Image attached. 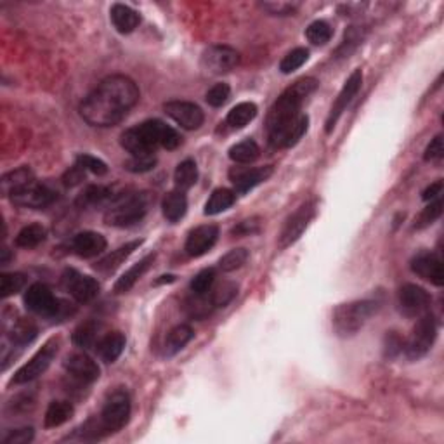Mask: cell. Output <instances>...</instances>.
I'll return each instance as SVG.
<instances>
[{
  "instance_id": "36",
  "label": "cell",
  "mask_w": 444,
  "mask_h": 444,
  "mask_svg": "<svg viewBox=\"0 0 444 444\" xmlns=\"http://www.w3.org/2000/svg\"><path fill=\"white\" fill-rule=\"evenodd\" d=\"M184 309L186 313H188L191 318H195V320H205V318L212 314L216 306H213L208 293H205V296H196V293H193V297H189L188 301H186Z\"/></svg>"
},
{
  "instance_id": "16",
  "label": "cell",
  "mask_w": 444,
  "mask_h": 444,
  "mask_svg": "<svg viewBox=\"0 0 444 444\" xmlns=\"http://www.w3.org/2000/svg\"><path fill=\"white\" fill-rule=\"evenodd\" d=\"M411 271L422 280L430 281L432 285H444L443 259L434 252H420L411 259Z\"/></svg>"
},
{
  "instance_id": "30",
  "label": "cell",
  "mask_w": 444,
  "mask_h": 444,
  "mask_svg": "<svg viewBox=\"0 0 444 444\" xmlns=\"http://www.w3.org/2000/svg\"><path fill=\"white\" fill-rule=\"evenodd\" d=\"M236 201V193L233 189L219 188L210 195V198L205 203V216H217V213L226 212L228 208H231Z\"/></svg>"
},
{
  "instance_id": "29",
  "label": "cell",
  "mask_w": 444,
  "mask_h": 444,
  "mask_svg": "<svg viewBox=\"0 0 444 444\" xmlns=\"http://www.w3.org/2000/svg\"><path fill=\"white\" fill-rule=\"evenodd\" d=\"M113 193L110 188H104V186H87L82 193H80L76 205L80 208H89V207H99V205L110 203L113 200Z\"/></svg>"
},
{
  "instance_id": "34",
  "label": "cell",
  "mask_w": 444,
  "mask_h": 444,
  "mask_svg": "<svg viewBox=\"0 0 444 444\" xmlns=\"http://www.w3.org/2000/svg\"><path fill=\"white\" fill-rule=\"evenodd\" d=\"M173 181H176V188L181 191L193 188L198 181V167L195 160H184L177 165L176 172H173Z\"/></svg>"
},
{
  "instance_id": "32",
  "label": "cell",
  "mask_w": 444,
  "mask_h": 444,
  "mask_svg": "<svg viewBox=\"0 0 444 444\" xmlns=\"http://www.w3.org/2000/svg\"><path fill=\"white\" fill-rule=\"evenodd\" d=\"M39 328L31 320H26V318H21L13 325L11 328L9 337L13 340V344L16 345H28L37 338Z\"/></svg>"
},
{
  "instance_id": "53",
  "label": "cell",
  "mask_w": 444,
  "mask_h": 444,
  "mask_svg": "<svg viewBox=\"0 0 444 444\" xmlns=\"http://www.w3.org/2000/svg\"><path fill=\"white\" fill-rule=\"evenodd\" d=\"M444 156V144H443V136H435L432 139V143L427 146L425 155H423V160L425 161H435L441 160Z\"/></svg>"
},
{
  "instance_id": "27",
  "label": "cell",
  "mask_w": 444,
  "mask_h": 444,
  "mask_svg": "<svg viewBox=\"0 0 444 444\" xmlns=\"http://www.w3.org/2000/svg\"><path fill=\"white\" fill-rule=\"evenodd\" d=\"M186 210H188V198H186L184 191L176 189L171 191L168 195H165L163 201H161V212L163 217L168 222H177L186 216Z\"/></svg>"
},
{
  "instance_id": "33",
  "label": "cell",
  "mask_w": 444,
  "mask_h": 444,
  "mask_svg": "<svg viewBox=\"0 0 444 444\" xmlns=\"http://www.w3.org/2000/svg\"><path fill=\"white\" fill-rule=\"evenodd\" d=\"M47 238V231L42 224H30L23 228L16 236V245L19 248H35L40 243H44Z\"/></svg>"
},
{
  "instance_id": "8",
  "label": "cell",
  "mask_w": 444,
  "mask_h": 444,
  "mask_svg": "<svg viewBox=\"0 0 444 444\" xmlns=\"http://www.w3.org/2000/svg\"><path fill=\"white\" fill-rule=\"evenodd\" d=\"M435 337H438V325H435L434 316L429 313L422 314L418 318L417 325L411 330L410 338L405 342V353L410 359H420L425 356L434 345Z\"/></svg>"
},
{
  "instance_id": "13",
  "label": "cell",
  "mask_w": 444,
  "mask_h": 444,
  "mask_svg": "<svg viewBox=\"0 0 444 444\" xmlns=\"http://www.w3.org/2000/svg\"><path fill=\"white\" fill-rule=\"evenodd\" d=\"M63 285L79 304H87V302L94 301L99 296L101 290L98 280L86 276V274H80L75 269H66L64 271Z\"/></svg>"
},
{
  "instance_id": "14",
  "label": "cell",
  "mask_w": 444,
  "mask_h": 444,
  "mask_svg": "<svg viewBox=\"0 0 444 444\" xmlns=\"http://www.w3.org/2000/svg\"><path fill=\"white\" fill-rule=\"evenodd\" d=\"M361 84H363V71L358 68V70H354L349 79L345 80L344 87H342V91L338 92V98L335 99L332 110H330L328 118H326V127H325L326 134H330V132L333 131V127L337 125L338 118L342 116V113L347 110L350 101L356 98L359 89H361Z\"/></svg>"
},
{
  "instance_id": "37",
  "label": "cell",
  "mask_w": 444,
  "mask_h": 444,
  "mask_svg": "<svg viewBox=\"0 0 444 444\" xmlns=\"http://www.w3.org/2000/svg\"><path fill=\"white\" fill-rule=\"evenodd\" d=\"M261 149L257 146L256 141L247 139L241 141L229 149V158H231L235 163H252L259 158Z\"/></svg>"
},
{
  "instance_id": "2",
  "label": "cell",
  "mask_w": 444,
  "mask_h": 444,
  "mask_svg": "<svg viewBox=\"0 0 444 444\" xmlns=\"http://www.w3.org/2000/svg\"><path fill=\"white\" fill-rule=\"evenodd\" d=\"M137 84L125 75L104 79L80 104V115L92 127H113L139 103Z\"/></svg>"
},
{
  "instance_id": "46",
  "label": "cell",
  "mask_w": 444,
  "mask_h": 444,
  "mask_svg": "<svg viewBox=\"0 0 444 444\" xmlns=\"http://www.w3.org/2000/svg\"><path fill=\"white\" fill-rule=\"evenodd\" d=\"M229 98H231V87L228 84H216L212 89H208L207 96H205L207 103L213 108L224 106Z\"/></svg>"
},
{
  "instance_id": "52",
  "label": "cell",
  "mask_w": 444,
  "mask_h": 444,
  "mask_svg": "<svg viewBox=\"0 0 444 444\" xmlns=\"http://www.w3.org/2000/svg\"><path fill=\"white\" fill-rule=\"evenodd\" d=\"M34 439V429L31 427H23V429H16L11 432L9 435L4 438L6 444H26Z\"/></svg>"
},
{
  "instance_id": "42",
  "label": "cell",
  "mask_w": 444,
  "mask_h": 444,
  "mask_svg": "<svg viewBox=\"0 0 444 444\" xmlns=\"http://www.w3.org/2000/svg\"><path fill=\"white\" fill-rule=\"evenodd\" d=\"M250 253L247 248H235L231 250V252L226 253L224 257H221L219 261V269L224 273H231V271H236V269L243 268L245 264H247Z\"/></svg>"
},
{
  "instance_id": "26",
  "label": "cell",
  "mask_w": 444,
  "mask_h": 444,
  "mask_svg": "<svg viewBox=\"0 0 444 444\" xmlns=\"http://www.w3.org/2000/svg\"><path fill=\"white\" fill-rule=\"evenodd\" d=\"M99 358L104 363H115L116 359L122 356L125 349V335L120 332H111L106 337H103L96 345Z\"/></svg>"
},
{
  "instance_id": "9",
  "label": "cell",
  "mask_w": 444,
  "mask_h": 444,
  "mask_svg": "<svg viewBox=\"0 0 444 444\" xmlns=\"http://www.w3.org/2000/svg\"><path fill=\"white\" fill-rule=\"evenodd\" d=\"M201 68L210 75H224L240 64V52L229 46H210L200 59Z\"/></svg>"
},
{
  "instance_id": "6",
  "label": "cell",
  "mask_w": 444,
  "mask_h": 444,
  "mask_svg": "<svg viewBox=\"0 0 444 444\" xmlns=\"http://www.w3.org/2000/svg\"><path fill=\"white\" fill-rule=\"evenodd\" d=\"M378 304L373 301H354L342 304L333 313V328L340 337H353L365 323L377 313Z\"/></svg>"
},
{
  "instance_id": "51",
  "label": "cell",
  "mask_w": 444,
  "mask_h": 444,
  "mask_svg": "<svg viewBox=\"0 0 444 444\" xmlns=\"http://www.w3.org/2000/svg\"><path fill=\"white\" fill-rule=\"evenodd\" d=\"M403 349H405V340H403V338L399 337V335L395 332L387 333V337H385V356L387 358H395L398 354L403 353Z\"/></svg>"
},
{
  "instance_id": "35",
  "label": "cell",
  "mask_w": 444,
  "mask_h": 444,
  "mask_svg": "<svg viewBox=\"0 0 444 444\" xmlns=\"http://www.w3.org/2000/svg\"><path fill=\"white\" fill-rule=\"evenodd\" d=\"M257 116V106L253 103H240L228 113V122L229 127L233 128H243L252 122Z\"/></svg>"
},
{
  "instance_id": "11",
  "label": "cell",
  "mask_w": 444,
  "mask_h": 444,
  "mask_svg": "<svg viewBox=\"0 0 444 444\" xmlns=\"http://www.w3.org/2000/svg\"><path fill=\"white\" fill-rule=\"evenodd\" d=\"M314 216H316V201L311 200L306 201L304 205H301V207L286 219L283 229H281L280 248H288L290 245L296 243L298 238L302 236V233L308 229L309 222L313 221Z\"/></svg>"
},
{
  "instance_id": "56",
  "label": "cell",
  "mask_w": 444,
  "mask_h": 444,
  "mask_svg": "<svg viewBox=\"0 0 444 444\" xmlns=\"http://www.w3.org/2000/svg\"><path fill=\"white\" fill-rule=\"evenodd\" d=\"M176 280V276H172V274H168V276H161V280L156 281V283H172V281Z\"/></svg>"
},
{
  "instance_id": "44",
  "label": "cell",
  "mask_w": 444,
  "mask_h": 444,
  "mask_svg": "<svg viewBox=\"0 0 444 444\" xmlns=\"http://www.w3.org/2000/svg\"><path fill=\"white\" fill-rule=\"evenodd\" d=\"M443 213V198H435V200L430 201V205H427L425 208L420 212L418 219L415 221V229H423L427 228V226L434 224L435 221L441 217Z\"/></svg>"
},
{
  "instance_id": "39",
  "label": "cell",
  "mask_w": 444,
  "mask_h": 444,
  "mask_svg": "<svg viewBox=\"0 0 444 444\" xmlns=\"http://www.w3.org/2000/svg\"><path fill=\"white\" fill-rule=\"evenodd\" d=\"M333 37V30L332 26L328 25L323 19H318V21H313L311 25L306 28V39L309 40L313 46H325L328 44Z\"/></svg>"
},
{
  "instance_id": "50",
  "label": "cell",
  "mask_w": 444,
  "mask_h": 444,
  "mask_svg": "<svg viewBox=\"0 0 444 444\" xmlns=\"http://www.w3.org/2000/svg\"><path fill=\"white\" fill-rule=\"evenodd\" d=\"M259 229H261V219L259 217H252V219L241 221L236 228H233L231 233L240 238V236L256 235V233H259Z\"/></svg>"
},
{
  "instance_id": "23",
  "label": "cell",
  "mask_w": 444,
  "mask_h": 444,
  "mask_svg": "<svg viewBox=\"0 0 444 444\" xmlns=\"http://www.w3.org/2000/svg\"><path fill=\"white\" fill-rule=\"evenodd\" d=\"M141 243H143V241L136 240V241H131V243L122 245V247H120V248L113 250L111 253H108L106 257H103V259H101L98 264L94 266L96 271L103 273V274L113 273V271H115V269H118L120 266L123 264L125 259H128V257L132 256V252H134L136 248L141 247Z\"/></svg>"
},
{
  "instance_id": "43",
  "label": "cell",
  "mask_w": 444,
  "mask_h": 444,
  "mask_svg": "<svg viewBox=\"0 0 444 444\" xmlns=\"http://www.w3.org/2000/svg\"><path fill=\"white\" fill-rule=\"evenodd\" d=\"M309 59V51L304 49V47H297V49L290 51L288 54L281 59L280 63V71L285 75L293 74V71L298 70L302 64H306V61Z\"/></svg>"
},
{
  "instance_id": "45",
  "label": "cell",
  "mask_w": 444,
  "mask_h": 444,
  "mask_svg": "<svg viewBox=\"0 0 444 444\" xmlns=\"http://www.w3.org/2000/svg\"><path fill=\"white\" fill-rule=\"evenodd\" d=\"M213 283H216V269H203L191 280V292L196 296H205L210 292Z\"/></svg>"
},
{
  "instance_id": "15",
  "label": "cell",
  "mask_w": 444,
  "mask_h": 444,
  "mask_svg": "<svg viewBox=\"0 0 444 444\" xmlns=\"http://www.w3.org/2000/svg\"><path fill=\"white\" fill-rule=\"evenodd\" d=\"M163 110L173 122L179 123L186 131H196V128L203 125V111L195 103H189V101H168V103L163 104Z\"/></svg>"
},
{
  "instance_id": "54",
  "label": "cell",
  "mask_w": 444,
  "mask_h": 444,
  "mask_svg": "<svg viewBox=\"0 0 444 444\" xmlns=\"http://www.w3.org/2000/svg\"><path fill=\"white\" fill-rule=\"evenodd\" d=\"M84 176H86V171L79 163H75V167H71L70 171L64 173L63 181L66 186H76L80 181H84Z\"/></svg>"
},
{
  "instance_id": "19",
  "label": "cell",
  "mask_w": 444,
  "mask_h": 444,
  "mask_svg": "<svg viewBox=\"0 0 444 444\" xmlns=\"http://www.w3.org/2000/svg\"><path fill=\"white\" fill-rule=\"evenodd\" d=\"M56 200V193L52 191L49 186L46 184H39L34 183L31 186H28L26 189H23L21 193L18 195L11 196V201L18 207H25V208H46L49 207L52 201Z\"/></svg>"
},
{
  "instance_id": "10",
  "label": "cell",
  "mask_w": 444,
  "mask_h": 444,
  "mask_svg": "<svg viewBox=\"0 0 444 444\" xmlns=\"http://www.w3.org/2000/svg\"><path fill=\"white\" fill-rule=\"evenodd\" d=\"M58 349L59 340L52 338V340L47 342V344L44 345L42 349L26 363V365H23L21 368L16 371L13 377V383H28L35 380V378H39L40 375L46 373L47 368L51 366L52 359H54L56 354H58Z\"/></svg>"
},
{
  "instance_id": "18",
  "label": "cell",
  "mask_w": 444,
  "mask_h": 444,
  "mask_svg": "<svg viewBox=\"0 0 444 444\" xmlns=\"http://www.w3.org/2000/svg\"><path fill=\"white\" fill-rule=\"evenodd\" d=\"M64 368L68 375L82 383H92L99 378V365L86 353H74L64 359Z\"/></svg>"
},
{
  "instance_id": "3",
  "label": "cell",
  "mask_w": 444,
  "mask_h": 444,
  "mask_svg": "<svg viewBox=\"0 0 444 444\" xmlns=\"http://www.w3.org/2000/svg\"><path fill=\"white\" fill-rule=\"evenodd\" d=\"M183 143V137L171 125L161 120H148L136 127L127 128L120 136V144L132 156H149L158 148L176 149Z\"/></svg>"
},
{
  "instance_id": "5",
  "label": "cell",
  "mask_w": 444,
  "mask_h": 444,
  "mask_svg": "<svg viewBox=\"0 0 444 444\" xmlns=\"http://www.w3.org/2000/svg\"><path fill=\"white\" fill-rule=\"evenodd\" d=\"M128 418H131V398L125 390H115L104 403L99 422L91 430H86V434L92 432V438L115 434L127 425Z\"/></svg>"
},
{
  "instance_id": "41",
  "label": "cell",
  "mask_w": 444,
  "mask_h": 444,
  "mask_svg": "<svg viewBox=\"0 0 444 444\" xmlns=\"http://www.w3.org/2000/svg\"><path fill=\"white\" fill-rule=\"evenodd\" d=\"M26 285V276L21 273H4L2 280H0V296L2 298H7L11 296H16L23 290Z\"/></svg>"
},
{
  "instance_id": "48",
  "label": "cell",
  "mask_w": 444,
  "mask_h": 444,
  "mask_svg": "<svg viewBox=\"0 0 444 444\" xmlns=\"http://www.w3.org/2000/svg\"><path fill=\"white\" fill-rule=\"evenodd\" d=\"M155 165H156L155 155L132 156L131 160L125 161V168H127V171H131V172H136V173L149 172L151 168H155Z\"/></svg>"
},
{
  "instance_id": "7",
  "label": "cell",
  "mask_w": 444,
  "mask_h": 444,
  "mask_svg": "<svg viewBox=\"0 0 444 444\" xmlns=\"http://www.w3.org/2000/svg\"><path fill=\"white\" fill-rule=\"evenodd\" d=\"M25 304L28 311L46 318H59V320H64L68 314L74 313V311L68 308L66 302L54 297L49 286L44 283H34L28 288V292L25 293Z\"/></svg>"
},
{
  "instance_id": "4",
  "label": "cell",
  "mask_w": 444,
  "mask_h": 444,
  "mask_svg": "<svg viewBox=\"0 0 444 444\" xmlns=\"http://www.w3.org/2000/svg\"><path fill=\"white\" fill-rule=\"evenodd\" d=\"M151 205L148 193H127L115 196L104 212V222L115 228H131L144 219Z\"/></svg>"
},
{
  "instance_id": "17",
  "label": "cell",
  "mask_w": 444,
  "mask_h": 444,
  "mask_svg": "<svg viewBox=\"0 0 444 444\" xmlns=\"http://www.w3.org/2000/svg\"><path fill=\"white\" fill-rule=\"evenodd\" d=\"M219 238V228L213 224L198 226V228L189 231L188 240H186L184 250L189 257H201L213 248Z\"/></svg>"
},
{
  "instance_id": "22",
  "label": "cell",
  "mask_w": 444,
  "mask_h": 444,
  "mask_svg": "<svg viewBox=\"0 0 444 444\" xmlns=\"http://www.w3.org/2000/svg\"><path fill=\"white\" fill-rule=\"evenodd\" d=\"M35 181L34 172L30 171L28 167L16 168V171L6 173V176L0 179V191H2L4 196H14L18 193H21L23 189H26L28 186H31Z\"/></svg>"
},
{
  "instance_id": "38",
  "label": "cell",
  "mask_w": 444,
  "mask_h": 444,
  "mask_svg": "<svg viewBox=\"0 0 444 444\" xmlns=\"http://www.w3.org/2000/svg\"><path fill=\"white\" fill-rule=\"evenodd\" d=\"M238 293V285L233 283V281H222V283H213L212 288H210L208 296L212 298L213 306L216 308H226L233 298L236 297Z\"/></svg>"
},
{
  "instance_id": "55",
  "label": "cell",
  "mask_w": 444,
  "mask_h": 444,
  "mask_svg": "<svg viewBox=\"0 0 444 444\" xmlns=\"http://www.w3.org/2000/svg\"><path fill=\"white\" fill-rule=\"evenodd\" d=\"M441 195H443V181H438V183L430 184L429 188H427L425 191H423L422 198L425 201H432V200H435V198H439Z\"/></svg>"
},
{
  "instance_id": "49",
  "label": "cell",
  "mask_w": 444,
  "mask_h": 444,
  "mask_svg": "<svg viewBox=\"0 0 444 444\" xmlns=\"http://www.w3.org/2000/svg\"><path fill=\"white\" fill-rule=\"evenodd\" d=\"M261 7L271 16H293L297 13L298 4L292 2H261Z\"/></svg>"
},
{
  "instance_id": "20",
  "label": "cell",
  "mask_w": 444,
  "mask_h": 444,
  "mask_svg": "<svg viewBox=\"0 0 444 444\" xmlns=\"http://www.w3.org/2000/svg\"><path fill=\"white\" fill-rule=\"evenodd\" d=\"M273 176V167L271 165H266V167H257V168H241L235 167L229 172L233 184H235V193H248L250 189H253L256 186H259L268 181Z\"/></svg>"
},
{
  "instance_id": "12",
  "label": "cell",
  "mask_w": 444,
  "mask_h": 444,
  "mask_svg": "<svg viewBox=\"0 0 444 444\" xmlns=\"http://www.w3.org/2000/svg\"><path fill=\"white\" fill-rule=\"evenodd\" d=\"M430 296L422 286L406 283L399 288L398 293V308L399 313L408 318H420L429 311Z\"/></svg>"
},
{
  "instance_id": "24",
  "label": "cell",
  "mask_w": 444,
  "mask_h": 444,
  "mask_svg": "<svg viewBox=\"0 0 444 444\" xmlns=\"http://www.w3.org/2000/svg\"><path fill=\"white\" fill-rule=\"evenodd\" d=\"M110 18L113 26L120 34H132L137 26H139L141 18L132 7L123 6V4H115L110 11Z\"/></svg>"
},
{
  "instance_id": "47",
  "label": "cell",
  "mask_w": 444,
  "mask_h": 444,
  "mask_svg": "<svg viewBox=\"0 0 444 444\" xmlns=\"http://www.w3.org/2000/svg\"><path fill=\"white\" fill-rule=\"evenodd\" d=\"M76 163L84 168L86 172L94 173V176H104L108 172V165L103 160L96 158L92 155H79L76 156Z\"/></svg>"
},
{
  "instance_id": "25",
  "label": "cell",
  "mask_w": 444,
  "mask_h": 444,
  "mask_svg": "<svg viewBox=\"0 0 444 444\" xmlns=\"http://www.w3.org/2000/svg\"><path fill=\"white\" fill-rule=\"evenodd\" d=\"M155 259H156L155 253H149V256L144 257V259H141L137 264L132 266L128 271H125L122 274V278H118V281L115 283V293L128 292V290H131L132 286H134L137 281L143 278V274L151 268V264L155 262Z\"/></svg>"
},
{
  "instance_id": "40",
  "label": "cell",
  "mask_w": 444,
  "mask_h": 444,
  "mask_svg": "<svg viewBox=\"0 0 444 444\" xmlns=\"http://www.w3.org/2000/svg\"><path fill=\"white\" fill-rule=\"evenodd\" d=\"M98 333H99L98 323L94 321L82 323V325L74 332V344L82 347V349H89V347L96 345V342H98Z\"/></svg>"
},
{
  "instance_id": "1",
  "label": "cell",
  "mask_w": 444,
  "mask_h": 444,
  "mask_svg": "<svg viewBox=\"0 0 444 444\" xmlns=\"http://www.w3.org/2000/svg\"><path fill=\"white\" fill-rule=\"evenodd\" d=\"M320 82L313 76H304L290 86L269 110L268 137L269 144L276 149L296 146L308 132L309 116L301 113L304 101L316 91Z\"/></svg>"
},
{
  "instance_id": "28",
  "label": "cell",
  "mask_w": 444,
  "mask_h": 444,
  "mask_svg": "<svg viewBox=\"0 0 444 444\" xmlns=\"http://www.w3.org/2000/svg\"><path fill=\"white\" fill-rule=\"evenodd\" d=\"M193 328L189 325H177L168 332L167 338H165V356L172 358L177 353L184 349L186 345L191 342L193 338Z\"/></svg>"
},
{
  "instance_id": "31",
  "label": "cell",
  "mask_w": 444,
  "mask_h": 444,
  "mask_svg": "<svg viewBox=\"0 0 444 444\" xmlns=\"http://www.w3.org/2000/svg\"><path fill=\"white\" fill-rule=\"evenodd\" d=\"M75 410L71 403L68 401H52L46 411V418H44V425L47 429H54V427L63 425L68 420L74 417Z\"/></svg>"
},
{
  "instance_id": "21",
  "label": "cell",
  "mask_w": 444,
  "mask_h": 444,
  "mask_svg": "<svg viewBox=\"0 0 444 444\" xmlns=\"http://www.w3.org/2000/svg\"><path fill=\"white\" fill-rule=\"evenodd\" d=\"M106 240L103 235L94 231H84L74 236L71 240V250L79 257L84 259H92V257H98L99 253H103L106 250Z\"/></svg>"
}]
</instances>
